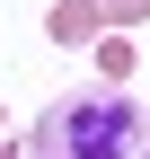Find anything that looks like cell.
Segmentation results:
<instances>
[{"label": "cell", "mask_w": 150, "mask_h": 159, "mask_svg": "<svg viewBox=\"0 0 150 159\" xmlns=\"http://www.w3.org/2000/svg\"><path fill=\"white\" fill-rule=\"evenodd\" d=\"M141 106L115 89H62L27 133V159H133Z\"/></svg>", "instance_id": "cell-1"}, {"label": "cell", "mask_w": 150, "mask_h": 159, "mask_svg": "<svg viewBox=\"0 0 150 159\" xmlns=\"http://www.w3.org/2000/svg\"><path fill=\"white\" fill-rule=\"evenodd\" d=\"M97 27H106V9H97V0H53V18H44V35H53V44H88Z\"/></svg>", "instance_id": "cell-2"}, {"label": "cell", "mask_w": 150, "mask_h": 159, "mask_svg": "<svg viewBox=\"0 0 150 159\" xmlns=\"http://www.w3.org/2000/svg\"><path fill=\"white\" fill-rule=\"evenodd\" d=\"M97 71L124 80V71H133V44H124V35H97Z\"/></svg>", "instance_id": "cell-3"}, {"label": "cell", "mask_w": 150, "mask_h": 159, "mask_svg": "<svg viewBox=\"0 0 150 159\" xmlns=\"http://www.w3.org/2000/svg\"><path fill=\"white\" fill-rule=\"evenodd\" d=\"M133 18H150V0H106V27H133Z\"/></svg>", "instance_id": "cell-4"}, {"label": "cell", "mask_w": 150, "mask_h": 159, "mask_svg": "<svg viewBox=\"0 0 150 159\" xmlns=\"http://www.w3.org/2000/svg\"><path fill=\"white\" fill-rule=\"evenodd\" d=\"M0 159H18V150H9V142H0Z\"/></svg>", "instance_id": "cell-5"}, {"label": "cell", "mask_w": 150, "mask_h": 159, "mask_svg": "<svg viewBox=\"0 0 150 159\" xmlns=\"http://www.w3.org/2000/svg\"><path fill=\"white\" fill-rule=\"evenodd\" d=\"M141 159H150V150H141Z\"/></svg>", "instance_id": "cell-6"}]
</instances>
